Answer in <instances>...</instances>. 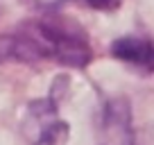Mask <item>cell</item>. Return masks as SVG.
I'll list each match as a JSON object with an SVG mask.
<instances>
[{"label":"cell","mask_w":154,"mask_h":145,"mask_svg":"<svg viewBox=\"0 0 154 145\" xmlns=\"http://www.w3.org/2000/svg\"><path fill=\"white\" fill-rule=\"evenodd\" d=\"M97 145H134L129 102L113 97L104 104L100 122V140Z\"/></svg>","instance_id":"6da1fadb"},{"label":"cell","mask_w":154,"mask_h":145,"mask_svg":"<svg viewBox=\"0 0 154 145\" xmlns=\"http://www.w3.org/2000/svg\"><path fill=\"white\" fill-rule=\"evenodd\" d=\"M25 131L29 134L32 145H61L68 136L66 122L59 120L48 102H36L29 106V127H25Z\"/></svg>","instance_id":"7a4b0ae2"},{"label":"cell","mask_w":154,"mask_h":145,"mask_svg":"<svg viewBox=\"0 0 154 145\" xmlns=\"http://www.w3.org/2000/svg\"><path fill=\"white\" fill-rule=\"evenodd\" d=\"M111 54L140 70L154 72V43L140 36H120L111 43Z\"/></svg>","instance_id":"3957f363"},{"label":"cell","mask_w":154,"mask_h":145,"mask_svg":"<svg viewBox=\"0 0 154 145\" xmlns=\"http://www.w3.org/2000/svg\"><path fill=\"white\" fill-rule=\"evenodd\" d=\"M91 7H95V9H113V7H118V0H86Z\"/></svg>","instance_id":"277c9868"},{"label":"cell","mask_w":154,"mask_h":145,"mask_svg":"<svg viewBox=\"0 0 154 145\" xmlns=\"http://www.w3.org/2000/svg\"><path fill=\"white\" fill-rule=\"evenodd\" d=\"M23 2L29 7H52V5H59L61 0H23Z\"/></svg>","instance_id":"5b68a950"}]
</instances>
